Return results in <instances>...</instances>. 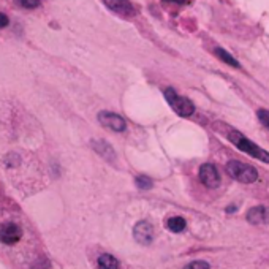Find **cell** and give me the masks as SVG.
I'll return each mask as SVG.
<instances>
[{"label":"cell","instance_id":"6da1fadb","mask_svg":"<svg viewBox=\"0 0 269 269\" xmlns=\"http://www.w3.org/2000/svg\"><path fill=\"white\" fill-rule=\"evenodd\" d=\"M228 139L229 143H232L233 146H236L239 150H242L244 153H247V156L257 159L263 163H269V152L264 150L263 147L257 146L253 143V141H250L246 135H242L241 132L238 130H229L228 133Z\"/></svg>","mask_w":269,"mask_h":269},{"label":"cell","instance_id":"7a4b0ae2","mask_svg":"<svg viewBox=\"0 0 269 269\" xmlns=\"http://www.w3.org/2000/svg\"><path fill=\"white\" fill-rule=\"evenodd\" d=\"M226 171L235 181L242 184H253L258 179V171L252 165L242 163L238 160H232L226 163Z\"/></svg>","mask_w":269,"mask_h":269},{"label":"cell","instance_id":"3957f363","mask_svg":"<svg viewBox=\"0 0 269 269\" xmlns=\"http://www.w3.org/2000/svg\"><path fill=\"white\" fill-rule=\"evenodd\" d=\"M163 95H165L166 101H168V103H170L171 109H173L176 114H179V116H181V118H190L191 114L195 112V106H194V103H191V101H190L188 98L177 95V94L174 92V89L166 87L165 91H163Z\"/></svg>","mask_w":269,"mask_h":269},{"label":"cell","instance_id":"277c9868","mask_svg":"<svg viewBox=\"0 0 269 269\" xmlns=\"http://www.w3.org/2000/svg\"><path fill=\"white\" fill-rule=\"evenodd\" d=\"M98 122L106 127V129L112 130V132H124L127 129V122L122 116H119V114L116 112H111V111H101L98 112Z\"/></svg>","mask_w":269,"mask_h":269},{"label":"cell","instance_id":"5b68a950","mask_svg":"<svg viewBox=\"0 0 269 269\" xmlns=\"http://www.w3.org/2000/svg\"><path fill=\"white\" fill-rule=\"evenodd\" d=\"M22 229L15 222H7L0 226V242L5 246H15L21 241Z\"/></svg>","mask_w":269,"mask_h":269},{"label":"cell","instance_id":"8992f818","mask_svg":"<svg viewBox=\"0 0 269 269\" xmlns=\"http://www.w3.org/2000/svg\"><path fill=\"white\" fill-rule=\"evenodd\" d=\"M200 181L208 188H215L220 185V174L212 163H204L200 166Z\"/></svg>","mask_w":269,"mask_h":269},{"label":"cell","instance_id":"52a82bcc","mask_svg":"<svg viewBox=\"0 0 269 269\" xmlns=\"http://www.w3.org/2000/svg\"><path fill=\"white\" fill-rule=\"evenodd\" d=\"M133 236L136 239V242H139V244L143 246H149L152 239H153V226L143 220V222H138L133 228Z\"/></svg>","mask_w":269,"mask_h":269},{"label":"cell","instance_id":"ba28073f","mask_svg":"<svg viewBox=\"0 0 269 269\" xmlns=\"http://www.w3.org/2000/svg\"><path fill=\"white\" fill-rule=\"evenodd\" d=\"M111 11L116 15H121L124 18H132L135 15V10L129 0H101Z\"/></svg>","mask_w":269,"mask_h":269},{"label":"cell","instance_id":"9c48e42d","mask_svg":"<svg viewBox=\"0 0 269 269\" xmlns=\"http://www.w3.org/2000/svg\"><path fill=\"white\" fill-rule=\"evenodd\" d=\"M92 147H94V150L98 153V156H101L105 160H108V162L116 160V152H114V149L106 143V141L94 139L92 141Z\"/></svg>","mask_w":269,"mask_h":269},{"label":"cell","instance_id":"30bf717a","mask_svg":"<svg viewBox=\"0 0 269 269\" xmlns=\"http://www.w3.org/2000/svg\"><path fill=\"white\" fill-rule=\"evenodd\" d=\"M267 219H269V214H267L266 208H263V206L252 208V209L247 212V222H249V223H253V225L266 223Z\"/></svg>","mask_w":269,"mask_h":269},{"label":"cell","instance_id":"8fae6325","mask_svg":"<svg viewBox=\"0 0 269 269\" xmlns=\"http://www.w3.org/2000/svg\"><path fill=\"white\" fill-rule=\"evenodd\" d=\"M97 267L98 269H119V261L109 253L100 255L97 260Z\"/></svg>","mask_w":269,"mask_h":269},{"label":"cell","instance_id":"7c38bea8","mask_svg":"<svg viewBox=\"0 0 269 269\" xmlns=\"http://www.w3.org/2000/svg\"><path fill=\"white\" fill-rule=\"evenodd\" d=\"M166 228L173 233H181L185 228V220L182 217H171V219L166 220Z\"/></svg>","mask_w":269,"mask_h":269},{"label":"cell","instance_id":"4fadbf2b","mask_svg":"<svg viewBox=\"0 0 269 269\" xmlns=\"http://www.w3.org/2000/svg\"><path fill=\"white\" fill-rule=\"evenodd\" d=\"M215 56L219 57L222 62H225L226 65H232V67H235V68H239V62L232 56V54H228L225 49H222V48H217L215 49Z\"/></svg>","mask_w":269,"mask_h":269},{"label":"cell","instance_id":"5bb4252c","mask_svg":"<svg viewBox=\"0 0 269 269\" xmlns=\"http://www.w3.org/2000/svg\"><path fill=\"white\" fill-rule=\"evenodd\" d=\"M135 184H136V187L138 188H141V190H149V188H152V185H153V182H152V179L149 177V176H138L136 179H135Z\"/></svg>","mask_w":269,"mask_h":269},{"label":"cell","instance_id":"9a60e30c","mask_svg":"<svg viewBox=\"0 0 269 269\" xmlns=\"http://www.w3.org/2000/svg\"><path fill=\"white\" fill-rule=\"evenodd\" d=\"M258 119L260 122L266 127V129L269 130V111L267 109H258Z\"/></svg>","mask_w":269,"mask_h":269},{"label":"cell","instance_id":"2e32d148","mask_svg":"<svg viewBox=\"0 0 269 269\" xmlns=\"http://www.w3.org/2000/svg\"><path fill=\"white\" fill-rule=\"evenodd\" d=\"M184 269H209V264L206 261L197 260V261H191L190 264H187Z\"/></svg>","mask_w":269,"mask_h":269},{"label":"cell","instance_id":"e0dca14e","mask_svg":"<svg viewBox=\"0 0 269 269\" xmlns=\"http://www.w3.org/2000/svg\"><path fill=\"white\" fill-rule=\"evenodd\" d=\"M16 2L24 8H36L40 5V0H16Z\"/></svg>","mask_w":269,"mask_h":269},{"label":"cell","instance_id":"ac0fdd59","mask_svg":"<svg viewBox=\"0 0 269 269\" xmlns=\"http://www.w3.org/2000/svg\"><path fill=\"white\" fill-rule=\"evenodd\" d=\"M8 24H10L8 16H7V15H4V13H0V29H5Z\"/></svg>","mask_w":269,"mask_h":269},{"label":"cell","instance_id":"d6986e66","mask_svg":"<svg viewBox=\"0 0 269 269\" xmlns=\"http://www.w3.org/2000/svg\"><path fill=\"white\" fill-rule=\"evenodd\" d=\"M171 2H174V4H185L187 0H171Z\"/></svg>","mask_w":269,"mask_h":269},{"label":"cell","instance_id":"ffe728a7","mask_svg":"<svg viewBox=\"0 0 269 269\" xmlns=\"http://www.w3.org/2000/svg\"><path fill=\"white\" fill-rule=\"evenodd\" d=\"M165 2H171V0H165Z\"/></svg>","mask_w":269,"mask_h":269}]
</instances>
